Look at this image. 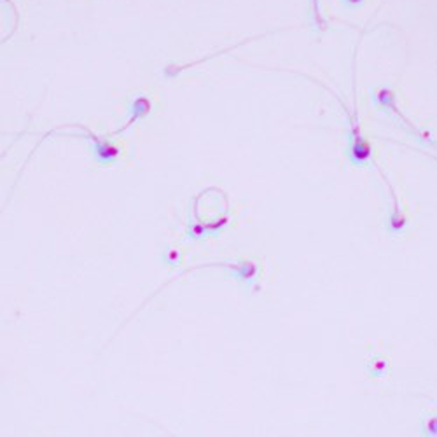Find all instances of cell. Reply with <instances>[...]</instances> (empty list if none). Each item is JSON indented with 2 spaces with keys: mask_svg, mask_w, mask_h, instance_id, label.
Returning <instances> with one entry per match:
<instances>
[{
  "mask_svg": "<svg viewBox=\"0 0 437 437\" xmlns=\"http://www.w3.org/2000/svg\"><path fill=\"white\" fill-rule=\"evenodd\" d=\"M374 102H376L380 107H383V109H390V110L396 112V114L399 115L402 121H404V125L408 126L411 131H415V137L420 138L423 144L436 145V140H434V137L431 135V131L420 130V128H416L415 125H413V123H409V119L406 118V115L401 114L399 109H397V106H396V93H394L392 90H389V88H381V90H378L376 95H374Z\"/></svg>",
  "mask_w": 437,
  "mask_h": 437,
  "instance_id": "obj_1",
  "label": "cell"
},
{
  "mask_svg": "<svg viewBox=\"0 0 437 437\" xmlns=\"http://www.w3.org/2000/svg\"><path fill=\"white\" fill-rule=\"evenodd\" d=\"M371 158H373V147L361 135L359 125L354 123V126H351V144L350 149H348V160L355 166H366L371 161Z\"/></svg>",
  "mask_w": 437,
  "mask_h": 437,
  "instance_id": "obj_2",
  "label": "cell"
},
{
  "mask_svg": "<svg viewBox=\"0 0 437 437\" xmlns=\"http://www.w3.org/2000/svg\"><path fill=\"white\" fill-rule=\"evenodd\" d=\"M408 227V217L402 214V210L399 207H394L392 214L389 217V230L392 235H401L402 231Z\"/></svg>",
  "mask_w": 437,
  "mask_h": 437,
  "instance_id": "obj_3",
  "label": "cell"
},
{
  "mask_svg": "<svg viewBox=\"0 0 437 437\" xmlns=\"http://www.w3.org/2000/svg\"><path fill=\"white\" fill-rule=\"evenodd\" d=\"M389 373V361L385 357H374L369 364V374L373 378H383Z\"/></svg>",
  "mask_w": 437,
  "mask_h": 437,
  "instance_id": "obj_4",
  "label": "cell"
},
{
  "mask_svg": "<svg viewBox=\"0 0 437 437\" xmlns=\"http://www.w3.org/2000/svg\"><path fill=\"white\" fill-rule=\"evenodd\" d=\"M421 434L427 437H437V415H428L423 416L421 420Z\"/></svg>",
  "mask_w": 437,
  "mask_h": 437,
  "instance_id": "obj_5",
  "label": "cell"
},
{
  "mask_svg": "<svg viewBox=\"0 0 437 437\" xmlns=\"http://www.w3.org/2000/svg\"><path fill=\"white\" fill-rule=\"evenodd\" d=\"M177 261H179V252H177V250H172V252H170L168 262L170 264H177Z\"/></svg>",
  "mask_w": 437,
  "mask_h": 437,
  "instance_id": "obj_6",
  "label": "cell"
},
{
  "mask_svg": "<svg viewBox=\"0 0 437 437\" xmlns=\"http://www.w3.org/2000/svg\"><path fill=\"white\" fill-rule=\"evenodd\" d=\"M432 158H434V160H436V161H437V156H432Z\"/></svg>",
  "mask_w": 437,
  "mask_h": 437,
  "instance_id": "obj_7",
  "label": "cell"
}]
</instances>
